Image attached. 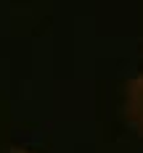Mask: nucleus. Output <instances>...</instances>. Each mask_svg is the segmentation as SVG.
<instances>
[{
  "instance_id": "nucleus-2",
  "label": "nucleus",
  "mask_w": 143,
  "mask_h": 153,
  "mask_svg": "<svg viewBox=\"0 0 143 153\" xmlns=\"http://www.w3.org/2000/svg\"><path fill=\"white\" fill-rule=\"evenodd\" d=\"M13 153H27V151H13Z\"/></svg>"
},
{
  "instance_id": "nucleus-1",
  "label": "nucleus",
  "mask_w": 143,
  "mask_h": 153,
  "mask_svg": "<svg viewBox=\"0 0 143 153\" xmlns=\"http://www.w3.org/2000/svg\"><path fill=\"white\" fill-rule=\"evenodd\" d=\"M125 116L130 127L143 135V74L133 76L125 90Z\"/></svg>"
}]
</instances>
